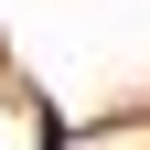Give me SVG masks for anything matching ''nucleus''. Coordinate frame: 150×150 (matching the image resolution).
Wrapping results in <instances>:
<instances>
[]
</instances>
